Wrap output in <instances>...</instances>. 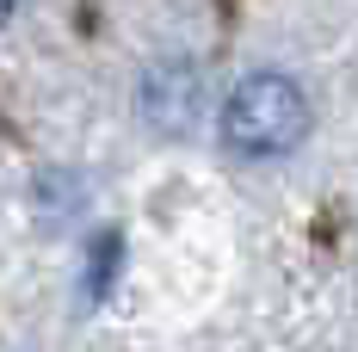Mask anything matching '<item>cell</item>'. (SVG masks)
<instances>
[{"mask_svg": "<svg viewBox=\"0 0 358 352\" xmlns=\"http://www.w3.org/2000/svg\"><path fill=\"white\" fill-rule=\"evenodd\" d=\"M303 136H309V93L278 69H259L248 80H235V93L222 99V142L241 161L290 155Z\"/></svg>", "mask_w": 358, "mask_h": 352, "instance_id": "1", "label": "cell"}, {"mask_svg": "<svg viewBox=\"0 0 358 352\" xmlns=\"http://www.w3.org/2000/svg\"><path fill=\"white\" fill-rule=\"evenodd\" d=\"M136 106H143L148 130H161V136H192L198 130V111H204V74L192 69V62H155L143 74V87H136Z\"/></svg>", "mask_w": 358, "mask_h": 352, "instance_id": "2", "label": "cell"}, {"mask_svg": "<svg viewBox=\"0 0 358 352\" xmlns=\"http://www.w3.org/2000/svg\"><path fill=\"white\" fill-rule=\"evenodd\" d=\"M111 266H117V241H111V235H99V241H93V266H87V297H106Z\"/></svg>", "mask_w": 358, "mask_h": 352, "instance_id": "3", "label": "cell"}, {"mask_svg": "<svg viewBox=\"0 0 358 352\" xmlns=\"http://www.w3.org/2000/svg\"><path fill=\"white\" fill-rule=\"evenodd\" d=\"M0 25H6V6H0Z\"/></svg>", "mask_w": 358, "mask_h": 352, "instance_id": "4", "label": "cell"}]
</instances>
